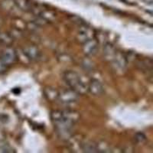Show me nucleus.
Listing matches in <instances>:
<instances>
[{
	"label": "nucleus",
	"instance_id": "f03ea898",
	"mask_svg": "<svg viewBox=\"0 0 153 153\" xmlns=\"http://www.w3.org/2000/svg\"><path fill=\"white\" fill-rule=\"evenodd\" d=\"M64 80L75 92L84 93L87 90H88L84 82L81 80L80 75L76 72L67 71L64 75Z\"/></svg>",
	"mask_w": 153,
	"mask_h": 153
},
{
	"label": "nucleus",
	"instance_id": "f257e3e1",
	"mask_svg": "<svg viewBox=\"0 0 153 153\" xmlns=\"http://www.w3.org/2000/svg\"><path fill=\"white\" fill-rule=\"evenodd\" d=\"M51 119L57 132L61 136H68L76 121V116L74 112L55 111L51 114Z\"/></svg>",
	"mask_w": 153,
	"mask_h": 153
},
{
	"label": "nucleus",
	"instance_id": "20e7f679",
	"mask_svg": "<svg viewBox=\"0 0 153 153\" xmlns=\"http://www.w3.org/2000/svg\"><path fill=\"white\" fill-rule=\"evenodd\" d=\"M58 97H59L60 100H61V102L65 103L74 102L76 100V98H77V96H76V92L74 91H62L61 94L60 95H58Z\"/></svg>",
	"mask_w": 153,
	"mask_h": 153
},
{
	"label": "nucleus",
	"instance_id": "7ed1b4c3",
	"mask_svg": "<svg viewBox=\"0 0 153 153\" xmlns=\"http://www.w3.org/2000/svg\"><path fill=\"white\" fill-rule=\"evenodd\" d=\"M16 61V53L13 49H5L0 55V66L6 70Z\"/></svg>",
	"mask_w": 153,
	"mask_h": 153
},
{
	"label": "nucleus",
	"instance_id": "39448f33",
	"mask_svg": "<svg viewBox=\"0 0 153 153\" xmlns=\"http://www.w3.org/2000/svg\"><path fill=\"white\" fill-rule=\"evenodd\" d=\"M88 90L91 94L94 95L98 96L100 95L101 94H103V87L102 84H100V82H99L97 80H93L90 84Z\"/></svg>",
	"mask_w": 153,
	"mask_h": 153
}]
</instances>
